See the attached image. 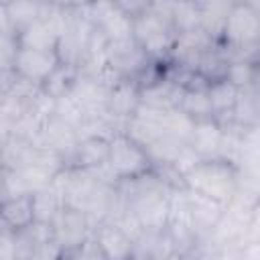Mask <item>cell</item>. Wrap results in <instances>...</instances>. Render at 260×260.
<instances>
[{
  "instance_id": "obj_1",
  "label": "cell",
  "mask_w": 260,
  "mask_h": 260,
  "mask_svg": "<svg viewBox=\"0 0 260 260\" xmlns=\"http://www.w3.org/2000/svg\"><path fill=\"white\" fill-rule=\"evenodd\" d=\"M183 181L187 189L197 191L205 197H211L221 205H228L238 193L236 173L232 165L221 158H213V160L203 158L195 169H191L183 177Z\"/></svg>"
},
{
  "instance_id": "obj_22",
  "label": "cell",
  "mask_w": 260,
  "mask_h": 260,
  "mask_svg": "<svg viewBox=\"0 0 260 260\" xmlns=\"http://www.w3.org/2000/svg\"><path fill=\"white\" fill-rule=\"evenodd\" d=\"M242 260H260V242H246L242 248Z\"/></svg>"
},
{
  "instance_id": "obj_14",
  "label": "cell",
  "mask_w": 260,
  "mask_h": 260,
  "mask_svg": "<svg viewBox=\"0 0 260 260\" xmlns=\"http://www.w3.org/2000/svg\"><path fill=\"white\" fill-rule=\"evenodd\" d=\"M207 95H209V102H211V108H213V116L215 114H234L236 110V104L242 95V89L238 85H234L232 81H228L225 77L213 81L207 85Z\"/></svg>"
},
{
  "instance_id": "obj_4",
  "label": "cell",
  "mask_w": 260,
  "mask_h": 260,
  "mask_svg": "<svg viewBox=\"0 0 260 260\" xmlns=\"http://www.w3.org/2000/svg\"><path fill=\"white\" fill-rule=\"evenodd\" d=\"M59 65H61V59L57 51H41V49H28V47H18L12 59V71L18 77L35 81L39 85H43Z\"/></svg>"
},
{
  "instance_id": "obj_12",
  "label": "cell",
  "mask_w": 260,
  "mask_h": 260,
  "mask_svg": "<svg viewBox=\"0 0 260 260\" xmlns=\"http://www.w3.org/2000/svg\"><path fill=\"white\" fill-rule=\"evenodd\" d=\"M2 217H4L6 230H10V232H20V230L30 228L35 223L32 193L6 199L4 201V209H2Z\"/></svg>"
},
{
  "instance_id": "obj_7",
  "label": "cell",
  "mask_w": 260,
  "mask_h": 260,
  "mask_svg": "<svg viewBox=\"0 0 260 260\" xmlns=\"http://www.w3.org/2000/svg\"><path fill=\"white\" fill-rule=\"evenodd\" d=\"M187 193V203H189V211H191V221H193V230L197 236L201 234H209L213 232V228L217 225L225 205H221L219 201L205 197L197 191L185 189Z\"/></svg>"
},
{
  "instance_id": "obj_2",
  "label": "cell",
  "mask_w": 260,
  "mask_h": 260,
  "mask_svg": "<svg viewBox=\"0 0 260 260\" xmlns=\"http://www.w3.org/2000/svg\"><path fill=\"white\" fill-rule=\"evenodd\" d=\"M150 156L144 146L132 140L128 134H116L110 140V158L108 165L118 179H136L148 169Z\"/></svg>"
},
{
  "instance_id": "obj_17",
  "label": "cell",
  "mask_w": 260,
  "mask_h": 260,
  "mask_svg": "<svg viewBox=\"0 0 260 260\" xmlns=\"http://www.w3.org/2000/svg\"><path fill=\"white\" fill-rule=\"evenodd\" d=\"M223 77L242 89V85H246V83L252 81L254 69H252V65H250L248 61H236V63H230V65H228Z\"/></svg>"
},
{
  "instance_id": "obj_20",
  "label": "cell",
  "mask_w": 260,
  "mask_h": 260,
  "mask_svg": "<svg viewBox=\"0 0 260 260\" xmlns=\"http://www.w3.org/2000/svg\"><path fill=\"white\" fill-rule=\"evenodd\" d=\"M242 248H244V244L238 246L236 242L223 244V246L219 248V252L213 256V260H242Z\"/></svg>"
},
{
  "instance_id": "obj_9",
  "label": "cell",
  "mask_w": 260,
  "mask_h": 260,
  "mask_svg": "<svg viewBox=\"0 0 260 260\" xmlns=\"http://www.w3.org/2000/svg\"><path fill=\"white\" fill-rule=\"evenodd\" d=\"M73 158L79 165V169H85V171L100 169V167L108 165L110 140L104 136H83V138H79V142L75 146Z\"/></svg>"
},
{
  "instance_id": "obj_21",
  "label": "cell",
  "mask_w": 260,
  "mask_h": 260,
  "mask_svg": "<svg viewBox=\"0 0 260 260\" xmlns=\"http://www.w3.org/2000/svg\"><path fill=\"white\" fill-rule=\"evenodd\" d=\"M248 242H260V203L254 209L252 221H250V230H248Z\"/></svg>"
},
{
  "instance_id": "obj_3",
  "label": "cell",
  "mask_w": 260,
  "mask_h": 260,
  "mask_svg": "<svg viewBox=\"0 0 260 260\" xmlns=\"http://www.w3.org/2000/svg\"><path fill=\"white\" fill-rule=\"evenodd\" d=\"M223 37L232 47L244 49L260 41V12L252 4H232Z\"/></svg>"
},
{
  "instance_id": "obj_13",
  "label": "cell",
  "mask_w": 260,
  "mask_h": 260,
  "mask_svg": "<svg viewBox=\"0 0 260 260\" xmlns=\"http://www.w3.org/2000/svg\"><path fill=\"white\" fill-rule=\"evenodd\" d=\"M32 207H35V221L37 223H53L57 213L65 207V199L61 189L53 183L37 193H32Z\"/></svg>"
},
{
  "instance_id": "obj_5",
  "label": "cell",
  "mask_w": 260,
  "mask_h": 260,
  "mask_svg": "<svg viewBox=\"0 0 260 260\" xmlns=\"http://www.w3.org/2000/svg\"><path fill=\"white\" fill-rule=\"evenodd\" d=\"M53 228V238L55 242L65 250H77L91 234V225H89V219L83 211H77L73 207H63L57 217L53 219L51 223Z\"/></svg>"
},
{
  "instance_id": "obj_8",
  "label": "cell",
  "mask_w": 260,
  "mask_h": 260,
  "mask_svg": "<svg viewBox=\"0 0 260 260\" xmlns=\"http://www.w3.org/2000/svg\"><path fill=\"white\" fill-rule=\"evenodd\" d=\"M106 57H108V67L114 69L118 75L136 73L146 65V53L136 43V39L110 43Z\"/></svg>"
},
{
  "instance_id": "obj_6",
  "label": "cell",
  "mask_w": 260,
  "mask_h": 260,
  "mask_svg": "<svg viewBox=\"0 0 260 260\" xmlns=\"http://www.w3.org/2000/svg\"><path fill=\"white\" fill-rule=\"evenodd\" d=\"M106 260H134V240L116 223L104 221L93 230Z\"/></svg>"
},
{
  "instance_id": "obj_15",
  "label": "cell",
  "mask_w": 260,
  "mask_h": 260,
  "mask_svg": "<svg viewBox=\"0 0 260 260\" xmlns=\"http://www.w3.org/2000/svg\"><path fill=\"white\" fill-rule=\"evenodd\" d=\"M179 108L187 116H191L195 122L213 120V108H211V102H209V95H207V87L205 89H195V87L185 89Z\"/></svg>"
},
{
  "instance_id": "obj_10",
  "label": "cell",
  "mask_w": 260,
  "mask_h": 260,
  "mask_svg": "<svg viewBox=\"0 0 260 260\" xmlns=\"http://www.w3.org/2000/svg\"><path fill=\"white\" fill-rule=\"evenodd\" d=\"M221 140H223V128L215 120H201V122H195L193 134H191L187 144L201 158H205V156H211V154L219 152Z\"/></svg>"
},
{
  "instance_id": "obj_16",
  "label": "cell",
  "mask_w": 260,
  "mask_h": 260,
  "mask_svg": "<svg viewBox=\"0 0 260 260\" xmlns=\"http://www.w3.org/2000/svg\"><path fill=\"white\" fill-rule=\"evenodd\" d=\"M199 6H201V28L211 39H215L217 35H223L225 18H228L232 4L213 2V4H199Z\"/></svg>"
},
{
  "instance_id": "obj_18",
  "label": "cell",
  "mask_w": 260,
  "mask_h": 260,
  "mask_svg": "<svg viewBox=\"0 0 260 260\" xmlns=\"http://www.w3.org/2000/svg\"><path fill=\"white\" fill-rule=\"evenodd\" d=\"M71 260H106V256H104L98 240L93 238V232H91V236L77 250H73V258Z\"/></svg>"
},
{
  "instance_id": "obj_11",
  "label": "cell",
  "mask_w": 260,
  "mask_h": 260,
  "mask_svg": "<svg viewBox=\"0 0 260 260\" xmlns=\"http://www.w3.org/2000/svg\"><path fill=\"white\" fill-rule=\"evenodd\" d=\"M138 106H140V93L128 81L120 79L114 87H110L106 110L114 118H126V120H130L134 116V112H136Z\"/></svg>"
},
{
  "instance_id": "obj_19",
  "label": "cell",
  "mask_w": 260,
  "mask_h": 260,
  "mask_svg": "<svg viewBox=\"0 0 260 260\" xmlns=\"http://www.w3.org/2000/svg\"><path fill=\"white\" fill-rule=\"evenodd\" d=\"M61 254H63V248L55 240H49V242H43L37 246L30 260H59Z\"/></svg>"
}]
</instances>
